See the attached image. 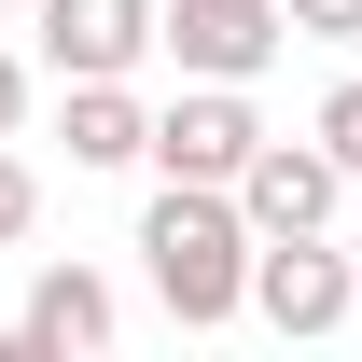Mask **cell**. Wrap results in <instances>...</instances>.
I'll return each mask as SVG.
<instances>
[{
  "instance_id": "6da1fadb",
  "label": "cell",
  "mask_w": 362,
  "mask_h": 362,
  "mask_svg": "<svg viewBox=\"0 0 362 362\" xmlns=\"http://www.w3.org/2000/svg\"><path fill=\"white\" fill-rule=\"evenodd\" d=\"M139 279H153V307L181 334H223L251 307V223H237L223 181H153V209H139Z\"/></svg>"
},
{
  "instance_id": "7a4b0ae2",
  "label": "cell",
  "mask_w": 362,
  "mask_h": 362,
  "mask_svg": "<svg viewBox=\"0 0 362 362\" xmlns=\"http://www.w3.org/2000/svg\"><path fill=\"white\" fill-rule=\"evenodd\" d=\"M251 139H265L251 84H181L168 112L139 126V168H153V181H237V168H251Z\"/></svg>"
},
{
  "instance_id": "3957f363",
  "label": "cell",
  "mask_w": 362,
  "mask_h": 362,
  "mask_svg": "<svg viewBox=\"0 0 362 362\" xmlns=\"http://www.w3.org/2000/svg\"><path fill=\"white\" fill-rule=\"evenodd\" d=\"M223 195H237V223H251V237H334L349 168H334L320 139H251V168H237Z\"/></svg>"
},
{
  "instance_id": "277c9868",
  "label": "cell",
  "mask_w": 362,
  "mask_h": 362,
  "mask_svg": "<svg viewBox=\"0 0 362 362\" xmlns=\"http://www.w3.org/2000/svg\"><path fill=\"white\" fill-rule=\"evenodd\" d=\"M362 307V265L334 237H251V307L237 320H279V334H334Z\"/></svg>"
},
{
  "instance_id": "5b68a950",
  "label": "cell",
  "mask_w": 362,
  "mask_h": 362,
  "mask_svg": "<svg viewBox=\"0 0 362 362\" xmlns=\"http://www.w3.org/2000/svg\"><path fill=\"white\" fill-rule=\"evenodd\" d=\"M153 42L181 56V84H251L293 28H279V0H153Z\"/></svg>"
},
{
  "instance_id": "8992f818",
  "label": "cell",
  "mask_w": 362,
  "mask_h": 362,
  "mask_svg": "<svg viewBox=\"0 0 362 362\" xmlns=\"http://www.w3.org/2000/svg\"><path fill=\"white\" fill-rule=\"evenodd\" d=\"M28 28H42L56 84H126L153 56V0H28Z\"/></svg>"
},
{
  "instance_id": "52a82bcc",
  "label": "cell",
  "mask_w": 362,
  "mask_h": 362,
  "mask_svg": "<svg viewBox=\"0 0 362 362\" xmlns=\"http://www.w3.org/2000/svg\"><path fill=\"white\" fill-rule=\"evenodd\" d=\"M112 334H126V307H112V279H98V265H42L0 349H14V362H70V349H112Z\"/></svg>"
},
{
  "instance_id": "ba28073f",
  "label": "cell",
  "mask_w": 362,
  "mask_h": 362,
  "mask_svg": "<svg viewBox=\"0 0 362 362\" xmlns=\"http://www.w3.org/2000/svg\"><path fill=\"white\" fill-rule=\"evenodd\" d=\"M139 112L126 84H56V139H70V168H139Z\"/></svg>"
},
{
  "instance_id": "9c48e42d",
  "label": "cell",
  "mask_w": 362,
  "mask_h": 362,
  "mask_svg": "<svg viewBox=\"0 0 362 362\" xmlns=\"http://www.w3.org/2000/svg\"><path fill=\"white\" fill-rule=\"evenodd\" d=\"M307 139H320V153H334V168L362 181V70H349V84H334V98H320V126H307Z\"/></svg>"
},
{
  "instance_id": "30bf717a",
  "label": "cell",
  "mask_w": 362,
  "mask_h": 362,
  "mask_svg": "<svg viewBox=\"0 0 362 362\" xmlns=\"http://www.w3.org/2000/svg\"><path fill=\"white\" fill-rule=\"evenodd\" d=\"M28 223H42V181H28V153H14V139H0V251H14Z\"/></svg>"
},
{
  "instance_id": "8fae6325",
  "label": "cell",
  "mask_w": 362,
  "mask_h": 362,
  "mask_svg": "<svg viewBox=\"0 0 362 362\" xmlns=\"http://www.w3.org/2000/svg\"><path fill=\"white\" fill-rule=\"evenodd\" d=\"M293 42H362V0H279Z\"/></svg>"
},
{
  "instance_id": "7c38bea8",
  "label": "cell",
  "mask_w": 362,
  "mask_h": 362,
  "mask_svg": "<svg viewBox=\"0 0 362 362\" xmlns=\"http://www.w3.org/2000/svg\"><path fill=\"white\" fill-rule=\"evenodd\" d=\"M28 126V56H0V139Z\"/></svg>"
},
{
  "instance_id": "4fadbf2b",
  "label": "cell",
  "mask_w": 362,
  "mask_h": 362,
  "mask_svg": "<svg viewBox=\"0 0 362 362\" xmlns=\"http://www.w3.org/2000/svg\"><path fill=\"white\" fill-rule=\"evenodd\" d=\"M349 265H362V223H349Z\"/></svg>"
},
{
  "instance_id": "5bb4252c",
  "label": "cell",
  "mask_w": 362,
  "mask_h": 362,
  "mask_svg": "<svg viewBox=\"0 0 362 362\" xmlns=\"http://www.w3.org/2000/svg\"><path fill=\"white\" fill-rule=\"evenodd\" d=\"M0 14H28V0H0Z\"/></svg>"
}]
</instances>
